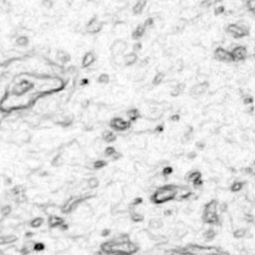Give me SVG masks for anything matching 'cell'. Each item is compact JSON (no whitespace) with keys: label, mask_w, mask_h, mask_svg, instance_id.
Masks as SVG:
<instances>
[{"label":"cell","mask_w":255,"mask_h":255,"mask_svg":"<svg viewBox=\"0 0 255 255\" xmlns=\"http://www.w3.org/2000/svg\"><path fill=\"white\" fill-rule=\"evenodd\" d=\"M57 58L61 63H67L68 61H70V59H71L70 55L66 53L65 51H58Z\"/></svg>","instance_id":"obj_13"},{"label":"cell","mask_w":255,"mask_h":255,"mask_svg":"<svg viewBox=\"0 0 255 255\" xmlns=\"http://www.w3.org/2000/svg\"><path fill=\"white\" fill-rule=\"evenodd\" d=\"M115 139H116V136H115V135L112 132H109V131L105 132L104 140H106L107 142H112V141H115Z\"/></svg>","instance_id":"obj_16"},{"label":"cell","mask_w":255,"mask_h":255,"mask_svg":"<svg viewBox=\"0 0 255 255\" xmlns=\"http://www.w3.org/2000/svg\"><path fill=\"white\" fill-rule=\"evenodd\" d=\"M244 232H245V231L244 230H238L237 232H235V236H239V237H240V236H243L244 235Z\"/></svg>","instance_id":"obj_32"},{"label":"cell","mask_w":255,"mask_h":255,"mask_svg":"<svg viewBox=\"0 0 255 255\" xmlns=\"http://www.w3.org/2000/svg\"><path fill=\"white\" fill-rule=\"evenodd\" d=\"M230 53L233 58V61H242L247 57V50L243 46L235 47V48L232 49Z\"/></svg>","instance_id":"obj_3"},{"label":"cell","mask_w":255,"mask_h":255,"mask_svg":"<svg viewBox=\"0 0 255 255\" xmlns=\"http://www.w3.org/2000/svg\"><path fill=\"white\" fill-rule=\"evenodd\" d=\"M96 60V56L93 52H88V53L85 54V56L83 57V60H82V65L83 67H89L91 66L92 64L95 62Z\"/></svg>","instance_id":"obj_8"},{"label":"cell","mask_w":255,"mask_h":255,"mask_svg":"<svg viewBox=\"0 0 255 255\" xmlns=\"http://www.w3.org/2000/svg\"><path fill=\"white\" fill-rule=\"evenodd\" d=\"M0 255H3V253H2V252H1V251H0Z\"/></svg>","instance_id":"obj_36"},{"label":"cell","mask_w":255,"mask_h":255,"mask_svg":"<svg viewBox=\"0 0 255 255\" xmlns=\"http://www.w3.org/2000/svg\"><path fill=\"white\" fill-rule=\"evenodd\" d=\"M140 47H141V44H135V46H134V51H138V50H140Z\"/></svg>","instance_id":"obj_34"},{"label":"cell","mask_w":255,"mask_h":255,"mask_svg":"<svg viewBox=\"0 0 255 255\" xmlns=\"http://www.w3.org/2000/svg\"><path fill=\"white\" fill-rule=\"evenodd\" d=\"M42 4H43V6L45 7V8H48V9H50L52 6H53V2H52V0H43Z\"/></svg>","instance_id":"obj_26"},{"label":"cell","mask_w":255,"mask_h":255,"mask_svg":"<svg viewBox=\"0 0 255 255\" xmlns=\"http://www.w3.org/2000/svg\"><path fill=\"white\" fill-rule=\"evenodd\" d=\"M98 183L99 182H98V180H97V178H91V180L88 181V185L91 188L96 187V186L98 185Z\"/></svg>","instance_id":"obj_25"},{"label":"cell","mask_w":255,"mask_h":255,"mask_svg":"<svg viewBox=\"0 0 255 255\" xmlns=\"http://www.w3.org/2000/svg\"><path fill=\"white\" fill-rule=\"evenodd\" d=\"M175 194H177V189L173 186H164V187L159 188L154 194L152 200L157 202V203H162V202H165L173 198Z\"/></svg>","instance_id":"obj_1"},{"label":"cell","mask_w":255,"mask_h":255,"mask_svg":"<svg viewBox=\"0 0 255 255\" xmlns=\"http://www.w3.org/2000/svg\"><path fill=\"white\" fill-rule=\"evenodd\" d=\"M136 58H138L136 57V54L135 52H132V53L126 55V56L124 57V63H125L126 65H133L136 63Z\"/></svg>","instance_id":"obj_11"},{"label":"cell","mask_w":255,"mask_h":255,"mask_svg":"<svg viewBox=\"0 0 255 255\" xmlns=\"http://www.w3.org/2000/svg\"><path fill=\"white\" fill-rule=\"evenodd\" d=\"M105 165V162H97L96 164H95V169H101V167H103Z\"/></svg>","instance_id":"obj_31"},{"label":"cell","mask_w":255,"mask_h":255,"mask_svg":"<svg viewBox=\"0 0 255 255\" xmlns=\"http://www.w3.org/2000/svg\"><path fill=\"white\" fill-rule=\"evenodd\" d=\"M207 87H208V85H207L206 83L198 84V85H196V86L193 87V90H191V93H193V95H195V96H198V95L203 94L204 92L206 91Z\"/></svg>","instance_id":"obj_9"},{"label":"cell","mask_w":255,"mask_h":255,"mask_svg":"<svg viewBox=\"0 0 255 255\" xmlns=\"http://www.w3.org/2000/svg\"><path fill=\"white\" fill-rule=\"evenodd\" d=\"M164 75L162 74V73H159V74H157L156 77L154 78V85H157V84L161 83L162 81L164 80Z\"/></svg>","instance_id":"obj_19"},{"label":"cell","mask_w":255,"mask_h":255,"mask_svg":"<svg viewBox=\"0 0 255 255\" xmlns=\"http://www.w3.org/2000/svg\"><path fill=\"white\" fill-rule=\"evenodd\" d=\"M241 186H242V185H241L240 182H235L234 185H232V190L237 191V190H239V189L241 188Z\"/></svg>","instance_id":"obj_29"},{"label":"cell","mask_w":255,"mask_h":255,"mask_svg":"<svg viewBox=\"0 0 255 255\" xmlns=\"http://www.w3.org/2000/svg\"><path fill=\"white\" fill-rule=\"evenodd\" d=\"M227 32L235 38L244 37L248 34V29H244L238 24H230L227 26Z\"/></svg>","instance_id":"obj_2"},{"label":"cell","mask_w":255,"mask_h":255,"mask_svg":"<svg viewBox=\"0 0 255 255\" xmlns=\"http://www.w3.org/2000/svg\"><path fill=\"white\" fill-rule=\"evenodd\" d=\"M246 5H247V8L250 10V11H254V8H255V0H247Z\"/></svg>","instance_id":"obj_23"},{"label":"cell","mask_w":255,"mask_h":255,"mask_svg":"<svg viewBox=\"0 0 255 255\" xmlns=\"http://www.w3.org/2000/svg\"><path fill=\"white\" fill-rule=\"evenodd\" d=\"M10 212H11V207H10L9 205H5L3 208L1 209V214L4 215V216L10 214Z\"/></svg>","instance_id":"obj_24"},{"label":"cell","mask_w":255,"mask_h":255,"mask_svg":"<svg viewBox=\"0 0 255 255\" xmlns=\"http://www.w3.org/2000/svg\"><path fill=\"white\" fill-rule=\"evenodd\" d=\"M144 31H146V28H144V25L138 26V27H136V29L135 30V32L133 33V37L138 40V39H140V38H142V37L144 36Z\"/></svg>","instance_id":"obj_12"},{"label":"cell","mask_w":255,"mask_h":255,"mask_svg":"<svg viewBox=\"0 0 255 255\" xmlns=\"http://www.w3.org/2000/svg\"><path fill=\"white\" fill-rule=\"evenodd\" d=\"M183 88H185V86H183V85H181V84H180V85L177 86V87H175V89H173V91H172V94L173 95V96H177L178 94H180L181 92H182Z\"/></svg>","instance_id":"obj_20"},{"label":"cell","mask_w":255,"mask_h":255,"mask_svg":"<svg viewBox=\"0 0 255 255\" xmlns=\"http://www.w3.org/2000/svg\"><path fill=\"white\" fill-rule=\"evenodd\" d=\"M138 115H139V113L136 110H131L130 112H128V117L130 118L131 120H136Z\"/></svg>","instance_id":"obj_21"},{"label":"cell","mask_w":255,"mask_h":255,"mask_svg":"<svg viewBox=\"0 0 255 255\" xmlns=\"http://www.w3.org/2000/svg\"><path fill=\"white\" fill-rule=\"evenodd\" d=\"M214 235H215V233L212 230H208V231H206V232H205V238L207 239V240L212 239L214 237Z\"/></svg>","instance_id":"obj_27"},{"label":"cell","mask_w":255,"mask_h":255,"mask_svg":"<svg viewBox=\"0 0 255 255\" xmlns=\"http://www.w3.org/2000/svg\"><path fill=\"white\" fill-rule=\"evenodd\" d=\"M42 223H43V219H42V218H39V217H38V218H35V219H33L32 221H31V226L37 228V227H40V226H41Z\"/></svg>","instance_id":"obj_17"},{"label":"cell","mask_w":255,"mask_h":255,"mask_svg":"<svg viewBox=\"0 0 255 255\" xmlns=\"http://www.w3.org/2000/svg\"><path fill=\"white\" fill-rule=\"evenodd\" d=\"M223 11H224V8H223L222 6H219V7H216V8H215L214 13L216 15H219V14H221V13H223Z\"/></svg>","instance_id":"obj_30"},{"label":"cell","mask_w":255,"mask_h":255,"mask_svg":"<svg viewBox=\"0 0 255 255\" xmlns=\"http://www.w3.org/2000/svg\"><path fill=\"white\" fill-rule=\"evenodd\" d=\"M111 126L115 130L118 131H125L126 129L129 127V123L124 121L123 119H120V118H116L111 122Z\"/></svg>","instance_id":"obj_6"},{"label":"cell","mask_w":255,"mask_h":255,"mask_svg":"<svg viewBox=\"0 0 255 255\" xmlns=\"http://www.w3.org/2000/svg\"><path fill=\"white\" fill-rule=\"evenodd\" d=\"M28 38L27 37H25V36H20V37H18L17 38V40H16V44L18 46H20V47H25L26 45H27L28 44Z\"/></svg>","instance_id":"obj_15"},{"label":"cell","mask_w":255,"mask_h":255,"mask_svg":"<svg viewBox=\"0 0 255 255\" xmlns=\"http://www.w3.org/2000/svg\"><path fill=\"white\" fill-rule=\"evenodd\" d=\"M101 29H102V23L99 22L96 18H93V19L88 23V26H87V30L91 33H97V32H99Z\"/></svg>","instance_id":"obj_7"},{"label":"cell","mask_w":255,"mask_h":255,"mask_svg":"<svg viewBox=\"0 0 255 255\" xmlns=\"http://www.w3.org/2000/svg\"><path fill=\"white\" fill-rule=\"evenodd\" d=\"M109 80H110V78H109V76H108L107 74H102V75L98 78L99 82H100V83H103V84L108 83V82H109Z\"/></svg>","instance_id":"obj_22"},{"label":"cell","mask_w":255,"mask_h":255,"mask_svg":"<svg viewBox=\"0 0 255 255\" xmlns=\"http://www.w3.org/2000/svg\"><path fill=\"white\" fill-rule=\"evenodd\" d=\"M63 223V220L61 218L57 217V216H51L49 219V225L51 227H56V226H59Z\"/></svg>","instance_id":"obj_14"},{"label":"cell","mask_w":255,"mask_h":255,"mask_svg":"<svg viewBox=\"0 0 255 255\" xmlns=\"http://www.w3.org/2000/svg\"><path fill=\"white\" fill-rule=\"evenodd\" d=\"M152 24H154V20H152V18H149V19L147 20L146 22H144V28H148V27H151V26H152Z\"/></svg>","instance_id":"obj_28"},{"label":"cell","mask_w":255,"mask_h":255,"mask_svg":"<svg viewBox=\"0 0 255 255\" xmlns=\"http://www.w3.org/2000/svg\"><path fill=\"white\" fill-rule=\"evenodd\" d=\"M170 172H172V169H170V167H167V169H164V175H169V173H170Z\"/></svg>","instance_id":"obj_33"},{"label":"cell","mask_w":255,"mask_h":255,"mask_svg":"<svg viewBox=\"0 0 255 255\" xmlns=\"http://www.w3.org/2000/svg\"><path fill=\"white\" fill-rule=\"evenodd\" d=\"M126 49H127V43L122 40H118L113 44L111 51L114 56H118V55L123 54L126 51Z\"/></svg>","instance_id":"obj_5"},{"label":"cell","mask_w":255,"mask_h":255,"mask_svg":"<svg viewBox=\"0 0 255 255\" xmlns=\"http://www.w3.org/2000/svg\"><path fill=\"white\" fill-rule=\"evenodd\" d=\"M195 157V154H194V152H190V154H189V156H188L189 159H190V157Z\"/></svg>","instance_id":"obj_35"},{"label":"cell","mask_w":255,"mask_h":255,"mask_svg":"<svg viewBox=\"0 0 255 255\" xmlns=\"http://www.w3.org/2000/svg\"><path fill=\"white\" fill-rule=\"evenodd\" d=\"M214 55H215V58L220 61H223V62H233V58L231 56V53L227 50L221 48H217L215 50L214 52Z\"/></svg>","instance_id":"obj_4"},{"label":"cell","mask_w":255,"mask_h":255,"mask_svg":"<svg viewBox=\"0 0 255 255\" xmlns=\"http://www.w3.org/2000/svg\"><path fill=\"white\" fill-rule=\"evenodd\" d=\"M146 6V0H139L138 2H136V4L134 5L133 11L135 14H141L143 12V10Z\"/></svg>","instance_id":"obj_10"},{"label":"cell","mask_w":255,"mask_h":255,"mask_svg":"<svg viewBox=\"0 0 255 255\" xmlns=\"http://www.w3.org/2000/svg\"><path fill=\"white\" fill-rule=\"evenodd\" d=\"M149 225H151L152 228H161L162 226V222L159 219H154L149 222Z\"/></svg>","instance_id":"obj_18"}]
</instances>
